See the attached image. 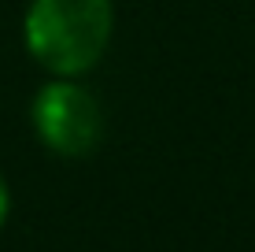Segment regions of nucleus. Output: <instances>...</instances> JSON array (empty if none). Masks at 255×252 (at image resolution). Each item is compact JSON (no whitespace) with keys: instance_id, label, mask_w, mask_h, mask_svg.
I'll list each match as a JSON object with an SVG mask.
<instances>
[{"instance_id":"nucleus-3","label":"nucleus","mask_w":255,"mask_h":252,"mask_svg":"<svg viewBox=\"0 0 255 252\" xmlns=\"http://www.w3.org/2000/svg\"><path fill=\"white\" fill-rule=\"evenodd\" d=\"M7 208H11V193H7V182L0 175V227H4V219H7Z\"/></svg>"},{"instance_id":"nucleus-2","label":"nucleus","mask_w":255,"mask_h":252,"mask_svg":"<svg viewBox=\"0 0 255 252\" xmlns=\"http://www.w3.org/2000/svg\"><path fill=\"white\" fill-rule=\"evenodd\" d=\"M33 130L56 156H89L100 145L104 115L85 85L56 78L33 97Z\"/></svg>"},{"instance_id":"nucleus-1","label":"nucleus","mask_w":255,"mask_h":252,"mask_svg":"<svg viewBox=\"0 0 255 252\" xmlns=\"http://www.w3.org/2000/svg\"><path fill=\"white\" fill-rule=\"evenodd\" d=\"M111 0H30L22 19L30 56L56 78H74L96 67L111 41Z\"/></svg>"}]
</instances>
